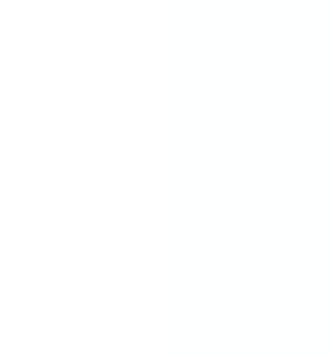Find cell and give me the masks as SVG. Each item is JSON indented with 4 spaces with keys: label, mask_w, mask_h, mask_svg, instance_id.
I'll use <instances>...</instances> for the list:
<instances>
[]
</instances>
